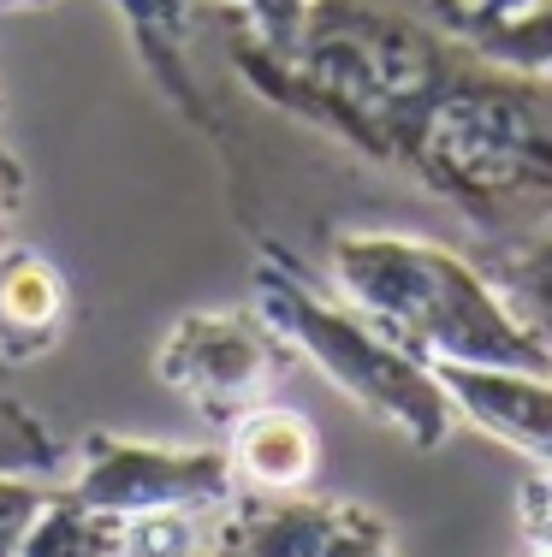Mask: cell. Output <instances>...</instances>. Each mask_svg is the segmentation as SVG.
Segmentation results:
<instances>
[{"label": "cell", "mask_w": 552, "mask_h": 557, "mask_svg": "<svg viewBox=\"0 0 552 557\" xmlns=\"http://www.w3.org/2000/svg\"><path fill=\"white\" fill-rule=\"evenodd\" d=\"M203 528H208V516H191V510L131 516L125 522V557H196Z\"/></svg>", "instance_id": "cell-14"}, {"label": "cell", "mask_w": 552, "mask_h": 557, "mask_svg": "<svg viewBox=\"0 0 552 557\" xmlns=\"http://www.w3.org/2000/svg\"><path fill=\"white\" fill-rule=\"evenodd\" d=\"M511 516H517L523 546L552 552V462H529V474L517 481V504H511Z\"/></svg>", "instance_id": "cell-16"}, {"label": "cell", "mask_w": 552, "mask_h": 557, "mask_svg": "<svg viewBox=\"0 0 552 557\" xmlns=\"http://www.w3.org/2000/svg\"><path fill=\"white\" fill-rule=\"evenodd\" d=\"M464 36L481 48V54L552 77V0H523L517 12L488 18V24H469Z\"/></svg>", "instance_id": "cell-12"}, {"label": "cell", "mask_w": 552, "mask_h": 557, "mask_svg": "<svg viewBox=\"0 0 552 557\" xmlns=\"http://www.w3.org/2000/svg\"><path fill=\"white\" fill-rule=\"evenodd\" d=\"M392 166L488 237L552 232V77L469 42Z\"/></svg>", "instance_id": "cell-1"}, {"label": "cell", "mask_w": 552, "mask_h": 557, "mask_svg": "<svg viewBox=\"0 0 552 557\" xmlns=\"http://www.w3.org/2000/svg\"><path fill=\"white\" fill-rule=\"evenodd\" d=\"M249 309L285 338L297 362H309L345 404H357L375 428L398 433L410 450H440L464 428L440 368L398 350L380 326H368L345 297H327L280 249H261L249 273Z\"/></svg>", "instance_id": "cell-3"}, {"label": "cell", "mask_w": 552, "mask_h": 557, "mask_svg": "<svg viewBox=\"0 0 552 557\" xmlns=\"http://www.w3.org/2000/svg\"><path fill=\"white\" fill-rule=\"evenodd\" d=\"M54 486L36 481V474H0V557H19L24 534H30L36 510L48 504Z\"/></svg>", "instance_id": "cell-15"}, {"label": "cell", "mask_w": 552, "mask_h": 557, "mask_svg": "<svg viewBox=\"0 0 552 557\" xmlns=\"http://www.w3.org/2000/svg\"><path fill=\"white\" fill-rule=\"evenodd\" d=\"M196 557H404L380 510L327 493H238L208 516Z\"/></svg>", "instance_id": "cell-6"}, {"label": "cell", "mask_w": 552, "mask_h": 557, "mask_svg": "<svg viewBox=\"0 0 552 557\" xmlns=\"http://www.w3.org/2000/svg\"><path fill=\"white\" fill-rule=\"evenodd\" d=\"M457 421L529 462H552V368H440Z\"/></svg>", "instance_id": "cell-7"}, {"label": "cell", "mask_w": 552, "mask_h": 557, "mask_svg": "<svg viewBox=\"0 0 552 557\" xmlns=\"http://www.w3.org/2000/svg\"><path fill=\"white\" fill-rule=\"evenodd\" d=\"M481 268H488V278L499 290H505L517 321L529 326V333L541 338V350L552 356V232L499 237Z\"/></svg>", "instance_id": "cell-11"}, {"label": "cell", "mask_w": 552, "mask_h": 557, "mask_svg": "<svg viewBox=\"0 0 552 557\" xmlns=\"http://www.w3.org/2000/svg\"><path fill=\"white\" fill-rule=\"evenodd\" d=\"M333 290L428 368H552L488 268L416 232L351 225L327 244Z\"/></svg>", "instance_id": "cell-2"}, {"label": "cell", "mask_w": 552, "mask_h": 557, "mask_svg": "<svg viewBox=\"0 0 552 557\" xmlns=\"http://www.w3.org/2000/svg\"><path fill=\"white\" fill-rule=\"evenodd\" d=\"M523 0H476V7L457 18V30H469V24H488V18H505V12H517Z\"/></svg>", "instance_id": "cell-18"}, {"label": "cell", "mask_w": 552, "mask_h": 557, "mask_svg": "<svg viewBox=\"0 0 552 557\" xmlns=\"http://www.w3.org/2000/svg\"><path fill=\"white\" fill-rule=\"evenodd\" d=\"M529 557H552V552H535V546H529Z\"/></svg>", "instance_id": "cell-22"}, {"label": "cell", "mask_w": 552, "mask_h": 557, "mask_svg": "<svg viewBox=\"0 0 552 557\" xmlns=\"http://www.w3.org/2000/svg\"><path fill=\"white\" fill-rule=\"evenodd\" d=\"M36 7H48V0H0V12H36Z\"/></svg>", "instance_id": "cell-20"}, {"label": "cell", "mask_w": 552, "mask_h": 557, "mask_svg": "<svg viewBox=\"0 0 552 557\" xmlns=\"http://www.w3.org/2000/svg\"><path fill=\"white\" fill-rule=\"evenodd\" d=\"M0 113H7V84H0Z\"/></svg>", "instance_id": "cell-21"}, {"label": "cell", "mask_w": 552, "mask_h": 557, "mask_svg": "<svg viewBox=\"0 0 552 557\" xmlns=\"http://www.w3.org/2000/svg\"><path fill=\"white\" fill-rule=\"evenodd\" d=\"M72 285L42 249L0 244V362L30 368L65 338Z\"/></svg>", "instance_id": "cell-8"}, {"label": "cell", "mask_w": 552, "mask_h": 557, "mask_svg": "<svg viewBox=\"0 0 552 557\" xmlns=\"http://www.w3.org/2000/svg\"><path fill=\"white\" fill-rule=\"evenodd\" d=\"M297 356L256 309H191L155 344V380L226 433L238 416L268 404Z\"/></svg>", "instance_id": "cell-4"}, {"label": "cell", "mask_w": 552, "mask_h": 557, "mask_svg": "<svg viewBox=\"0 0 552 557\" xmlns=\"http://www.w3.org/2000/svg\"><path fill=\"white\" fill-rule=\"evenodd\" d=\"M428 7L440 12L445 24H457V18H464V12H469V7H476V0H428Z\"/></svg>", "instance_id": "cell-19"}, {"label": "cell", "mask_w": 552, "mask_h": 557, "mask_svg": "<svg viewBox=\"0 0 552 557\" xmlns=\"http://www.w3.org/2000/svg\"><path fill=\"white\" fill-rule=\"evenodd\" d=\"M60 440L36 421V409H24L19 397H0V474H48L60 469Z\"/></svg>", "instance_id": "cell-13"}, {"label": "cell", "mask_w": 552, "mask_h": 557, "mask_svg": "<svg viewBox=\"0 0 552 557\" xmlns=\"http://www.w3.org/2000/svg\"><path fill=\"white\" fill-rule=\"evenodd\" d=\"M24 190H30V178H24V161L0 143V244H7V225L19 220L24 208Z\"/></svg>", "instance_id": "cell-17"}, {"label": "cell", "mask_w": 552, "mask_h": 557, "mask_svg": "<svg viewBox=\"0 0 552 557\" xmlns=\"http://www.w3.org/2000/svg\"><path fill=\"white\" fill-rule=\"evenodd\" d=\"M72 493L96 510L120 516H155V510H191L214 516L238 498L226 445H167L137 440V433H84L77 445Z\"/></svg>", "instance_id": "cell-5"}, {"label": "cell", "mask_w": 552, "mask_h": 557, "mask_svg": "<svg viewBox=\"0 0 552 557\" xmlns=\"http://www.w3.org/2000/svg\"><path fill=\"white\" fill-rule=\"evenodd\" d=\"M226 457L238 474V493H304L321 469V433L304 409L256 404L226 428Z\"/></svg>", "instance_id": "cell-9"}, {"label": "cell", "mask_w": 552, "mask_h": 557, "mask_svg": "<svg viewBox=\"0 0 552 557\" xmlns=\"http://www.w3.org/2000/svg\"><path fill=\"white\" fill-rule=\"evenodd\" d=\"M19 557H125V522L84 504L72 486H54L36 510Z\"/></svg>", "instance_id": "cell-10"}]
</instances>
